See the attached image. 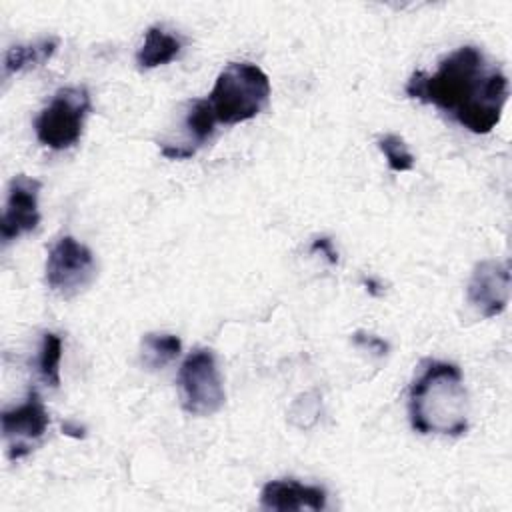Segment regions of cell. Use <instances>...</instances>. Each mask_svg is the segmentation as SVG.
Segmentation results:
<instances>
[{"label":"cell","instance_id":"cell-1","mask_svg":"<svg viewBox=\"0 0 512 512\" xmlns=\"http://www.w3.org/2000/svg\"><path fill=\"white\" fill-rule=\"evenodd\" d=\"M404 92L450 114L468 132L488 134L498 126L508 102V78L480 48L460 46L444 56L432 74L416 70Z\"/></svg>","mask_w":512,"mask_h":512},{"label":"cell","instance_id":"cell-2","mask_svg":"<svg viewBox=\"0 0 512 512\" xmlns=\"http://www.w3.org/2000/svg\"><path fill=\"white\" fill-rule=\"evenodd\" d=\"M408 418L418 434H466L470 402L462 370L446 360H424L408 388Z\"/></svg>","mask_w":512,"mask_h":512},{"label":"cell","instance_id":"cell-3","mask_svg":"<svg viewBox=\"0 0 512 512\" xmlns=\"http://www.w3.org/2000/svg\"><path fill=\"white\" fill-rule=\"evenodd\" d=\"M270 78L252 62H230L214 80L208 102L216 122L240 124L256 118L270 102Z\"/></svg>","mask_w":512,"mask_h":512},{"label":"cell","instance_id":"cell-4","mask_svg":"<svg viewBox=\"0 0 512 512\" xmlns=\"http://www.w3.org/2000/svg\"><path fill=\"white\" fill-rule=\"evenodd\" d=\"M90 112L92 100L86 86H66L56 90L48 106H44L34 120L38 142L50 150H66L74 146L82 136Z\"/></svg>","mask_w":512,"mask_h":512},{"label":"cell","instance_id":"cell-5","mask_svg":"<svg viewBox=\"0 0 512 512\" xmlns=\"http://www.w3.org/2000/svg\"><path fill=\"white\" fill-rule=\"evenodd\" d=\"M178 392L184 412L192 416H212L224 402V382L210 348H194L180 364L178 370Z\"/></svg>","mask_w":512,"mask_h":512},{"label":"cell","instance_id":"cell-6","mask_svg":"<svg viewBox=\"0 0 512 512\" xmlns=\"http://www.w3.org/2000/svg\"><path fill=\"white\" fill-rule=\"evenodd\" d=\"M44 276L54 294L66 300L74 298L94 282L96 258L92 250L74 236H62L48 252Z\"/></svg>","mask_w":512,"mask_h":512},{"label":"cell","instance_id":"cell-7","mask_svg":"<svg viewBox=\"0 0 512 512\" xmlns=\"http://www.w3.org/2000/svg\"><path fill=\"white\" fill-rule=\"evenodd\" d=\"M0 420L2 436L8 442L10 460H20L28 456L44 438L50 424L48 410L36 388H30L26 398L18 406L2 410Z\"/></svg>","mask_w":512,"mask_h":512},{"label":"cell","instance_id":"cell-8","mask_svg":"<svg viewBox=\"0 0 512 512\" xmlns=\"http://www.w3.org/2000/svg\"><path fill=\"white\" fill-rule=\"evenodd\" d=\"M510 300V268L492 258L480 260L466 286V302L480 318L500 316Z\"/></svg>","mask_w":512,"mask_h":512},{"label":"cell","instance_id":"cell-9","mask_svg":"<svg viewBox=\"0 0 512 512\" xmlns=\"http://www.w3.org/2000/svg\"><path fill=\"white\" fill-rule=\"evenodd\" d=\"M40 190H42V182L32 176L16 174L10 180L6 206L0 222V238L4 246L20 238L22 234L36 230V226L40 224V210H38Z\"/></svg>","mask_w":512,"mask_h":512},{"label":"cell","instance_id":"cell-10","mask_svg":"<svg viewBox=\"0 0 512 512\" xmlns=\"http://www.w3.org/2000/svg\"><path fill=\"white\" fill-rule=\"evenodd\" d=\"M328 494L322 486L304 484L294 478L270 480L260 490V506L274 512L290 510H324Z\"/></svg>","mask_w":512,"mask_h":512},{"label":"cell","instance_id":"cell-11","mask_svg":"<svg viewBox=\"0 0 512 512\" xmlns=\"http://www.w3.org/2000/svg\"><path fill=\"white\" fill-rule=\"evenodd\" d=\"M184 140L178 144H160L162 156L170 160H184L196 154L200 146H204L214 134L216 116L208 102V98H196L188 102L184 114Z\"/></svg>","mask_w":512,"mask_h":512},{"label":"cell","instance_id":"cell-12","mask_svg":"<svg viewBox=\"0 0 512 512\" xmlns=\"http://www.w3.org/2000/svg\"><path fill=\"white\" fill-rule=\"evenodd\" d=\"M184 40L178 34L168 32L162 26H150L144 34V42L136 52V64L142 70L164 66L180 56Z\"/></svg>","mask_w":512,"mask_h":512},{"label":"cell","instance_id":"cell-13","mask_svg":"<svg viewBox=\"0 0 512 512\" xmlns=\"http://www.w3.org/2000/svg\"><path fill=\"white\" fill-rule=\"evenodd\" d=\"M58 48V38H44L32 44H16L4 52L2 78L8 80L12 74L38 68L48 62Z\"/></svg>","mask_w":512,"mask_h":512},{"label":"cell","instance_id":"cell-14","mask_svg":"<svg viewBox=\"0 0 512 512\" xmlns=\"http://www.w3.org/2000/svg\"><path fill=\"white\" fill-rule=\"evenodd\" d=\"M182 342L174 334L148 332L140 342V362L148 370H160L178 358Z\"/></svg>","mask_w":512,"mask_h":512},{"label":"cell","instance_id":"cell-15","mask_svg":"<svg viewBox=\"0 0 512 512\" xmlns=\"http://www.w3.org/2000/svg\"><path fill=\"white\" fill-rule=\"evenodd\" d=\"M60 360H62V338L56 332H44L40 350L36 356V372L46 386H60Z\"/></svg>","mask_w":512,"mask_h":512},{"label":"cell","instance_id":"cell-16","mask_svg":"<svg viewBox=\"0 0 512 512\" xmlns=\"http://www.w3.org/2000/svg\"><path fill=\"white\" fill-rule=\"evenodd\" d=\"M376 146L384 154V158L388 162V168L392 172H408V170L414 168L416 158L410 152V148H408V144L404 142L402 136H398L394 132H386V134L376 138Z\"/></svg>","mask_w":512,"mask_h":512},{"label":"cell","instance_id":"cell-17","mask_svg":"<svg viewBox=\"0 0 512 512\" xmlns=\"http://www.w3.org/2000/svg\"><path fill=\"white\" fill-rule=\"evenodd\" d=\"M354 342L356 344H362V346H366V348H370V350H374L376 354H386V350H388V344L384 342V340H380L378 336H372V334H360V332H356L354 334Z\"/></svg>","mask_w":512,"mask_h":512},{"label":"cell","instance_id":"cell-18","mask_svg":"<svg viewBox=\"0 0 512 512\" xmlns=\"http://www.w3.org/2000/svg\"><path fill=\"white\" fill-rule=\"evenodd\" d=\"M312 250H320V252H324V254L328 256V260H330V262H336V260H338L336 252L332 250V240H330V238H316V240H314V244H312Z\"/></svg>","mask_w":512,"mask_h":512}]
</instances>
